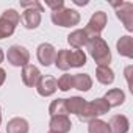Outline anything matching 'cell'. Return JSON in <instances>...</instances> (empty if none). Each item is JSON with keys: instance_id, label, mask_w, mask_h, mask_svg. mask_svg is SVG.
I'll use <instances>...</instances> for the list:
<instances>
[{"instance_id": "obj_11", "label": "cell", "mask_w": 133, "mask_h": 133, "mask_svg": "<svg viewBox=\"0 0 133 133\" xmlns=\"http://www.w3.org/2000/svg\"><path fill=\"white\" fill-rule=\"evenodd\" d=\"M22 24L28 30H35L41 24V11L38 10H25L22 14Z\"/></svg>"}, {"instance_id": "obj_19", "label": "cell", "mask_w": 133, "mask_h": 133, "mask_svg": "<svg viewBox=\"0 0 133 133\" xmlns=\"http://www.w3.org/2000/svg\"><path fill=\"white\" fill-rule=\"evenodd\" d=\"M86 64V55L83 50H69V68H82Z\"/></svg>"}, {"instance_id": "obj_8", "label": "cell", "mask_w": 133, "mask_h": 133, "mask_svg": "<svg viewBox=\"0 0 133 133\" xmlns=\"http://www.w3.org/2000/svg\"><path fill=\"white\" fill-rule=\"evenodd\" d=\"M49 127H50V131H53V133H69L72 128V122L68 116L59 114V116H53L50 119Z\"/></svg>"}, {"instance_id": "obj_30", "label": "cell", "mask_w": 133, "mask_h": 133, "mask_svg": "<svg viewBox=\"0 0 133 133\" xmlns=\"http://www.w3.org/2000/svg\"><path fill=\"white\" fill-rule=\"evenodd\" d=\"M5 80H6V72H5L2 68H0V86L5 83Z\"/></svg>"}, {"instance_id": "obj_2", "label": "cell", "mask_w": 133, "mask_h": 133, "mask_svg": "<svg viewBox=\"0 0 133 133\" xmlns=\"http://www.w3.org/2000/svg\"><path fill=\"white\" fill-rule=\"evenodd\" d=\"M52 22L58 27H74L80 22V13L71 8H61L52 11Z\"/></svg>"}, {"instance_id": "obj_32", "label": "cell", "mask_w": 133, "mask_h": 133, "mask_svg": "<svg viewBox=\"0 0 133 133\" xmlns=\"http://www.w3.org/2000/svg\"><path fill=\"white\" fill-rule=\"evenodd\" d=\"M74 3L75 5H86L88 2H86V0H83V2H82V0H74Z\"/></svg>"}, {"instance_id": "obj_26", "label": "cell", "mask_w": 133, "mask_h": 133, "mask_svg": "<svg viewBox=\"0 0 133 133\" xmlns=\"http://www.w3.org/2000/svg\"><path fill=\"white\" fill-rule=\"evenodd\" d=\"M92 105H94V108H96V111H97V114H99V116L107 114V113L110 111V105H108V102H107L103 97L92 100Z\"/></svg>"}, {"instance_id": "obj_1", "label": "cell", "mask_w": 133, "mask_h": 133, "mask_svg": "<svg viewBox=\"0 0 133 133\" xmlns=\"http://www.w3.org/2000/svg\"><path fill=\"white\" fill-rule=\"evenodd\" d=\"M88 47V52L89 55L94 58V61L97 63V66H108L110 61H111V52H110V47L108 44L100 38V36H96V38H91L86 44Z\"/></svg>"}, {"instance_id": "obj_3", "label": "cell", "mask_w": 133, "mask_h": 133, "mask_svg": "<svg viewBox=\"0 0 133 133\" xmlns=\"http://www.w3.org/2000/svg\"><path fill=\"white\" fill-rule=\"evenodd\" d=\"M113 8L116 10V16L122 21L128 31L133 30V3L130 2H113Z\"/></svg>"}, {"instance_id": "obj_9", "label": "cell", "mask_w": 133, "mask_h": 133, "mask_svg": "<svg viewBox=\"0 0 133 133\" xmlns=\"http://www.w3.org/2000/svg\"><path fill=\"white\" fill-rule=\"evenodd\" d=\"M41 77H42V74L39 72V69L36 68V66L27 64V66L22 68V82H24V85L33 88V86L38 85V82L41 80Z\"/></svg>"}, {"instance_id": "obj_14", "label": "cell", "mask_w": 133, "mask_h": 133, "mask_svg": "<svg viewBox=\"0 0 133 133\" xmlns=\"http://www.w3.org/2000/svg\"><path fill=\"white\" fill-rule=\"evenodd\" d=\"M28 122L24 117H13L6 125V133H28Z\"/></svg>"}, {"instance_id": "obj_35", "label": "cell", "mask_w": 133, "mask_h": 133, "mask_svg": "<svg viewBox=\"0 0 133 133\" xmlns=\"http://www.w3.org/2000/svg\"><path fill=\"white\" fill-rule=\"evenodd\" d=\"M49 133H53V131H49Z\"/></svg>"}, {"instance_id": "obj_23", "label": "cell", "mask_w": 133, "mask_h": 133, "mask_svg": "<svg viewBox=\"0 0 133 133\" xmlns=\"http://www.w3.org/2000/svg\"><path fill=\"white\" fill-rule=\"evenodd\" d=\"M88 133H110V128H108V124L105 121L92 119V121H89Z\"/></svg>"}, {"instance_id": "obj_18", "label": "cell", "mask_w": 133, "mask_h": 133, "mask_svg": "<svg viewBox=\"0 0 133 133\" xmlns=\"http://www.w3.org/2000/svg\"><path fill=\"white\" fill-rule=\"evenodd\" d=\"M85 103H86V100L82 99V97H78V96L71 97V99H66V110H68V114L69 113L71 114H78L83 110Z\"/></svg>"}, {"instance_id": "obj_5", "label": "cell", "mask_w": 133, "mask_h": 133, "mask_svg": "<svg viewBox=\"0 0 133 133\" xmlns=\"http://www.w3.org/2000/svg\"><path fill=\"white\" fill-rule=\"evenodd\" d=\"M6 58L13 66H16V68H24L30 61V52L24 45H11L8 49Z\"/></svg>"}, {"instance_id": "obj_6", "label": "cell", "mask_w": 133, "mask_h": 133, "mask_svg": "<svg viewBox=\"0 0 133 133\" xmlns=\"http://www.w3.org/2000/svg\"><path fill=\"white\" fill-rule=\"evenodd\" d=\"M36 56L39 59V63L42 66H50L53 61H55V56H56V50L52 44L49 42H42L39 47H38V52H36Z\"/></svg>"}, {"instance_id": "obj_25", "label": "cell", "mask_w": 133, "mask_h": 133, "mask_svg": "<svg viewBox=\"0 0 133 133\" xmlns=\"http://www.w3.org/2000/svg\"><path fill=\"white\" fill-rule=\"evenodd\" d=\"M14 30H16V27L13 24H10L8 21L0 17V39H5V38L11 36L14 33Z\"/></svg>"}, {"instance_id": "obj_22", "label": "cell", "mask_w": 133, "mask_h": 133, "mask_svg": "<svg viewBox=\"0 0 133 133\" xmlns=\"http://www.w3.org/2000/svg\"><path fill=\"white\" fill-rule=\"evenodd\" d=\"M49 113L50 116H59V114H64L68 116V110H66V99H56L50 103L49 107Z\"/></svg>"}, {"instance_id": "obj_15", "label": "cell", "mask_w": 133, "mask_h": 133, "mask_svg": "<svg viewBox=\"0 0 133 133\" xmlns=\"http://www.w3.org/2000/svg\"><path fill=\"white\" fill-rule=\"evenodd\" d=\"M116 47H117L119 55L127 56V58H131L133 56V38L131 36H122L117 41Z\"/></svg>"}, {"instance_id": "obj_7", "label": "cell", "mask_w": 133, "mask_h": 133, "mask_svg": "<svg viewBox=\"0 0 133 133\" xmlns=\"http://www.w3.org/2000/svg\"><path fill=\"white\" fill-rule=\"evenodd\" d=\"M36 89H38V94L42 96V97H49L52 94H55V91L58 89L56 86V78L50 77V75H42L41 80L38 82L36 85Z\"/></svg>"}, {"instance_id": "obj_24", "label": "cell", "mask_w": 133, "mask_h": 133, "mask_svg": "<svg viewBox=\"0 0 133 133\" xmlns=\"http://www.w3.org/2000/svg\"><path fill=\"white\" fill-rule=\"evenodd\" d=\"M56 86H58V89H59V91H63V92L72 89V88H74L72 75H71V74H64V75H61V77L56 80Z\"/></svg>"}, {"instance_id": "obj_12", "label": "cell", "mask_w": 133, "mask_h": 133, "mask_svg": "<svg viewBox=\"0 0 133 133\" xmlns=\"http://www.w3.org/2000/svg\"><path fill=\"white\" fill-rule=\"evenodd\" d=\"M88 41H89V38H88V35L85 33V30H75V31H72L69 36H68V42L74 47V49H82L83 45H86L88 44Z\"/></svg>"}, {"instance_id": "obj_16", "label": "cell", "mask_w": 133, "mask_h": 133, "mask_svg": "<svg viewBox=\"0 0 133 133\" xmlns=\"http://www.w3.org/2000/svg\"><path fill=\"white\" fill-rule=\"evenodd\" d=\"M72 83L74 88L78 91H89L92 86V78L88 74H75L72 75Z\"/></svg>"}, {"instance_id": "obj_20", "label": "cell", "mask_w": 133, "mask_h": 133, "mask_svg": "<svg viewBox=\"0 0 133 133\" xmlns=\"http://www.w3.org/2000/svg\"><path fill=\"white\" fill-rule=\"evenodd\" d=\"M97 116H99V114H97V111H96L92 102H86L85 107H83V110L77 114L78 121H82V122H89V121H92V119H97Z\"/></svg>"}, {"instance_id": "obj_13", "label": "cell", "mask_w": 133, "mask_h": 133, "mask_svg": "<svg viewBox=\"0 0 133 133\" xmlns=\"http://www.w3.org/2000/svg\"><path fill=\"white\" fill-rule=\"evenodd\" d=\"M103 99L108 102L110 108H111V107H119V105H122V103L125 102V94H124L122 89H119V88H113V89H110V91L105 94Z\"/></svg>"}, {"instance_id": "obj_4", "label": "cell", "mask_w": 133, "mask_h": 133, "mask_svg": "<svg viewBox=\"0 0 133 133\" xmlns=\"http://www.w3.org/2000/svg\"><path fill=\"white\" fill-rule=\"evenodd\" d=\"M105 25H107V13H103V11H96V13L92 14V17L89 19L86 28H85V33L88 35L89 39H91V38H96V36H99V35L102 33V30L105 28Z\"/></svg>"}, {"instance_id": "obj_28", "label": "cell", "mask_w": 133, "mask_h": 133, "mask_svg": "<svg viewBox=\"0 0 133 133\" xmlns=\"http://www.w3.org/2000/svg\"><path fill=\"white\" fill-rule=\"evenodd\" d=\"M21 6L25 10H38L42 13V5L38 2V0H33V2H21Z\"/></svg>"}, {"instance_id": "obj_27", "label": "cell", "mask_w": 133, "mask_h": 133, "mask_svg": "<svg viewBox=\"0 0 133 133\" xmlns=\"http://www.w3.org/2000/svg\"><path fill=\"white\" fill-rule=\"evenodd\" d=\"M2 19H5V21H8L10 24H13L14 27L21 22V16H19V13L16 11V10H13V8H10V10H6L3 14H2Z\"/></svg>"}, {"instance_id": "obj_21", "label": "cell", "mask_w": 133, "mask_h": 133, "mask_svg": "<svg viewBox=\"0 0 133 133\" xmlns=\"http://www.w3.org/2000/svg\"><path fill=\"white\" fill-rule=\"evenodd\" d=\"M53 63H55V66H56L59 71H69V69H71V68H69V50H66V49L59 50V52L56 53Z\"/></svg>"}, {"instance_id": "obj_34", "label": "cell", "mask_w": 133, "mask_h": 133, "mask_svg": "<svg viewBox=\"0 0 133 133\" xmlns=\"http://www.w3.org/2000/svg\"><path fill=\"white\" fill-rule=\"evenodd\" d=\"M0 124H2V108H0Z\"/></svg>"}, {"instance_id": "obj_10", "label": "cell", "mask_w": 133, "mask_h": 133, "mask_svg": "<svg viewBox=\"0 0 133 133\" xmlns=\"http://www.w3.org/2000/svg\"><path fill=\"white\" fill-rule=\"evenodd\" d=\"M107 124H108L110 133H127L130 128V122L124 114H114Z\"/></svg>"}, {"instance_id": "obj_17", "label": "cell", "mask_w": 133, "mask_h": 133, "mask_svg": "<svg viewBox=\"0 0 133 133\" xmlns=\"http://www.w3.org/2000/svg\"><path fill=\"white\" fill-rule=\"evenodd\" d=\"M96 77L102 85H111L114 82V72L110 66H97Z\"/></svg>"}, {"instance_id": "obj_29", "label": "cell", "mask_w": 133, "mask_h": 133, "mask_svg": "<svg viewBox=\"0 0 133 133\" xmlns=\"http://www.w3.org/2000/svg\"><path fill=\"white\" fill-rule=\"evenodd\" d=\"M45 5L49 6V8H52V11H56V10H61V8H64V2L63 0H49V2H45Z\"/></svg>"}, {"instance_id": "obj_31", "label": "cell", "mask_w": 133, "mask_h": 133, "mask_svg": "<svg viewBox=\"0 0 133 133\" xmlns=\"http://www.w3.org/2000/svg\"><path fill=\"white\" fill-rule=\"evenodd\" d=\"M131 66H128V68L125 69V78H127V82H128V85H130V72H131Z\"/></svg>"}, {"instance_id": "obj_33", "label": "cell", "mask_w": 133, "mask_h": 133, "mask_svg": "<svg viewBox=\"0 0 133 133\" xmlns=\"http://www.w3.org/2000/svg\"><path fill=\"white\" fill-rule=\"evenodd\" d=\"M3 58H5V53H3V50H2V49H0V63L3 61Z\"/></svg>"}]
</instances>
